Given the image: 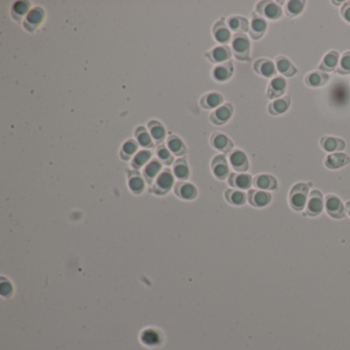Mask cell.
Returning <instances> with one entry per match:
<instances>
[{"label":"cell","mask_w":350,"mask_h":350,"mask_svg":"<svg viewBox=\"0 0 350 350\" xmlns=\"http://www.w3.org/2000/svg\"><path fill=\"white\" fill-rule=\"evenodd\" d=\"M341 15L346 22L350 23V1H347L344 3V5H342Z\"/></svg>","instance_id":"f6af8a7d"},{"label":"cell","mask_w":350,"mask_h":350,"mask_svg":"<svg viewBox=\"0 0 350 350\" xmlns=\"http://www.w3.org/2000/svg\"><path fill=\"white\" fill-rule=\"evenodd\" d=\"M267 30V22L257 13H253V20L249 30L250 35L254 40H259L263 37Z\"/></svg>","instance_id":"9c48e42d"},{"label":"cell","mask_w":350,"mask_h":350,"mask_svg":"<svg viewBox=\"0 0 350 350\" xmlns=\"http://www.w3.org/2000/svg\"><path fill=\"white\" fill-rule=\"evenodd\" d=\"M208 58L213 63H226L231 58V51L228 46H217L208 54Z\"/></svg>","instance_id":"7402d4cb"},{"label":"cell","mask_w":350,"mask_h":350,"mask_svg":"<svg viewBox=\"0 0 350 350\" xmlns=\"http://www.w3.org/2000/svg\"><path fill=\"white\" fill-rule=\"evenodd\" d=\"M309 196V186L305 183H297L290 191L289 201L291 208L296 212L303 211L306 208Z\"/></svg>","instance_id":"6da1fadb"},{"label":"cell","mask_w":350,"mask_h":350,"mask_svg":"<svg viewBox=\"0 0 350 350\" xmlns=\"http://www.w3.org/2000/svg\"><path fill=\"white\" fill-rule=\"evenodd\" d=\"M148 126H149L151 137L154 139V141L156 143H162L166 137V131L164 129V126L159 122L154 120L150 121Z\"/></svg>","instance_id":"1f68e13d"},{"label":"cell","mask_w":350,"mask_h":350,"mask_svg":"<svg viewBox=\"0 0 350 350\" xmlns=\"http://www.w3.org/2000/svg\"><path fill=\"white\" fill-rule=\"evenodd\" d=\"M350 163V158L345 153H332L325 159V166L330 170H337Z\"/></svg>","instance_id":"4fadbf2b"},{"label":"cell","mask_w":350,"mask_h":350,"mask_svg":"<svg viewBox=\"0 0 350 350\" xmlns=\"http://www.w3.org/2000/svg\"><path fill=\"white\" fill-rule=\"evenodd\" d=\"M276 70L285 77H292L296 74L297 69L293 65V63L285 57H277L275 60Z\"/></svg>","instance_id":"44dd1931"},{"label":"cell","mask_w":350,"mask_h":350,"mask_svg":"<svg viewBox=\"0 0 350 350\" xmlns=\"http://www.w3.org/2000/svg\"><path fill=\"white\" fill-rule=\"evenodd\" d=\"M174 184V177L171 171L166 170L159 175L156 183H155V191H157L158 193H167L168 191L173 187Z\"/></svg>","instance_id":"e0dca14e"},{"label":"cell","mask_w":350,"mask_h":350,"mask_svg":"<svg viewBox=\"0 0 350 350\" xmlns=\"http://www.w3.org/2000/svg\"><path fill=\"white\" fill-rule=\"evenodd\" d=\"M228 182L231 186L241 190L250 189L254 183L251 175L248 174H231Z\"/></svg>","instance_id":"ac0fdd59"},{"label":"cell","mask_w":350,"mask_h":350,"mask_svg":"<svg viewBox=\"0 0 350 350\" xmlns=\"http://www.w3.org/2000/svg\"><path fill=\"white\" fill-rule=\"evenodd\" d=\"M233 74V65L230 61L218 65L213 72V76L218 82H226Z\"/></svg>","instance_id":"603a6c76"},{"label":"cell","mask_w":350,"mask_h":350,"mask_svg":"<svg viewBox=\"0 0 350 350\" xmlns=\"http://www.w3.org/2000/svg\"><path fill=\"white\" fill-rule=\"evenodd\" d=\"M232 50L235 58L240 61H247L250 58L251 42L244 33L235 34L232 40Z\"/></svg>","instance_id":"7a4b0ae2"},{"label":"cell","mask_w":350,"mask_h":350,"mask_svg":"<svg viewBox=\"0 0 350 350\" xmlns=\"http://www.w3.org/2000/svg\"><path fill=\"white\" fill-rule=\"evenodd\" d=\"M168 146L173 153H175L176 155H179V156L185 154L187 151L183 141L181 139H179L177 136H172L169 139Z\"/></svg>","instance_id":"d6a6232c"},{"label":"cell","mask_w":350,"mask_h":350,"mask_svg":"<svg viewBox=\"0 0 350 350\" xmlns=\"http://www.w3.org/2000/svg\"><path fill=\"white\" fill-rule=\"evenodd\" d=\"M305 6V1L303 0H292L285 5L284 11L289 18H295L303 11Z\"/></svg>","instance_id":"f546056e"},{"label":"cell","mask_w":350,"mask_h":350,"mask_svg":"<svg viewBox=\"0 0 350 350\" xmlns=\"http://www.w3.org/2000/svg\"><path fill=\"white\" fill-rule=\"evenodd\" d=\"M44 18V13L41 8H34L27 14L26 18V27H28L30 30L34 29L36 26H38Z\"/></svg>","instance_id":"4316f807"},{"label":"cell","mask_w":350,"mask_h":350,"mask_svg":"<svg viewBox=\"0 0 350 350\" xmlns=\"http://www.w3.org/2000/svg\"><path fill=\"white\" fill-rule=\"evenodd\" d=\"M141 340L147 346H155L161 343L162 337L157 331L153 329H148L142 333Z\"/></svg>","instance_id":"4dcf8cb0"},{"label":"cell","mask_w":350,"mask_h":350,"mask_svg":"<svg viewBox=\"0 0 350 350\" xmlns=\"http://www.w3.org/2000/svg\"><path fill=\"white\" fill-rule=\"evenodd\" d=\"M321 146L327 152H341L345 149V142L340 138L325 136L321 139Z\"/></svg>","instance_id":"7c38bea8"},{"label":"cell","mask_w":350,"mask_h":350,"mask_svg":"<svg viewBox=\"0 0 350 350\" xmlns=\"http://www.w3.org/2000/svg\"><path fill=\"white\" fill-rule=\"evenodd\" d=\"M337 72L341 75H347L350 73V52H346L341 57Z\"/></svg>","instance_id":"f35d334b"},{"label":"cell","mask_w":350,"mask_h":350,"mask_svg":"<svg viewBox=\"0 0 350 350\" xmlns=\"http://www.w3.org/2000/svg\"><path fill=\"white\" fill-rule=\"evenodd\" d=\"M227 24L229 28L234 31V32H241V33H245V32L250 30V24L249 21L246 18L238 17V15H234L228 19Z\"/></svg>","instance_id":"484cf974"},{"label":"cell","mask_w":350,"mask_h":350,"mask_svg":"<svg viewBox=\"0 0 350 350\" xmlns=\"http://www.w3.org/2000/svg\"><path fill=\"white\" fill-rule=\"evenodd\" d=\"M254 70L257 74L265 78H271L275 76L277 72L275 64L268 59L257 60L254 64Z\"/></svg>","instance_id":"ba28073f"},{"label":"cell","mask_w":350,"mask_h":350,"mask_svg":"<svg viewBox=\"0 0 350 350\" xmlns=\"http://www.w3.org/2000/svg\"><path fill=\"white\" fill-rule=\"evenodd\" d=\"M214 35L218 42L220 43H228L231 38L230 31L227 28L224 22H218L214 26Z\"/></svg>","instance_id":"d4e9b609"},{"label":"cell","mask_w":350,"mask_h":350,"mask_svg":"<svg viewBox=\"0 0 350 350\" xmlns=\"http://www.w3.org/2000/svg\"><path fill=\"white\" fill-rule=\"evenodd\" d=\"M157 156L158 158L161 159L162 162H164L166 165L170 166L173 164L174 162V158L171 154V152L165 147V146H161V147H158L157 149Z\"/></svg>","instance_id":"ab89813d"},{"label":"cell","mask_w":350,"mask_h":350,"mask_svg":"<svg viewBox=\"0 0 350 350\" xmlns=\"http://www.w3.org/2000/svg\"><path fill=\"white\" fill-rule=\"evenodd\" d=\"M325 209L328 215L334 219H343L345 217V208L341 199L334 194L326 196Z\"/></svg>","instance_id":"5b68a950"},{"label":"cell","mask_w":350,"mask_h":350,"mask_svg":"<svg viewBox=\"0 0 350 350\" xmlns=\"http://www.w3.org/2000/svg\"><path fill=\"white\" fill-rule=\"evenodd\" d=\"M161 170H162V164L159 163L158 161H156L155 159V161L150 162L144 171V175H145L146 179L149 182L152 181L156 177V175L161 172Z\"/></svg>","instance_id":"d590c367"},{"label":"cell","mask_w":350,"mask_h":350,"mask_svg":"<svg viewBox=\"0 0 350 350\" xmlns=\"http://www.w3.org/2000/svg\"><path fill=\"white\" fill-rule=\"evenodd\" d=\"M286 89V82L285 79L281 76H275L271 82H270L267 88V98L272 99H279V97L283 95Z\"/></svg>","instance_id":"52a82bcc"},{"label":"cell","mask_w":350,"mask_h":350,"mask_svg":"<svg viewBox=\"0 0 350 350\" xmlns=\"http://www.w3.org/2000/svg\"><path fill=\"white\" fill-rule=\"evenodd\" d=\"M271 194L267 191L252 189L248 193V200L255 208H265L271 201Z\"/></svg>","instance_id":"8992f818"},{"label":"cell","mask_w":350,"mask_h":350,"mask_svg":"<svg viewBox=\"0 0 350 350\" xmlns=\"http://www.w3.org/2000/svg\"><path fill=\"white\" fill-rule=\"evenodd\" d=\"M180 187L179 190V195L184 198V199H193L196 197L197 195V190L196 188L192 185V184H182V185H178Z\"/></svg>","instance_id":"836d02e7"},{"label":"cell","mask_w":350,"mask_h":350,"mask_svg":"<svg viewBox=\"0 0 350 350\" xmlns=\"http://www.w3.org/2000/svg\"><path fill=\"white\" fill-rule=\"evenodd\" d=\"M136 136L138 139L139 144L143 147H152V139L148 132L146 131L145 127H138V130L136 131Z\"/></svg>","instance_id":"e575fe53"},{"label":"cell","mask_w":350,"mask_h":350,"mask_svg":"<svg viewBox=\"0 0 350 350\" xmlns=\"http://www.w3.org/2000/svg\"><path fill=\"white\" fill-rule=\"evenodd\" d=\"M201 106L205 109H213L220 106L223 103V97L221 93L211 92L205 94L200 101Z\"/></svg>","instance_id":"f1b7e54d"},{"label":"cell","mask_w":350,"mask_h":350,"mask_svg":"<svg viewBox=\"0 0 350 350\" xmlns=\"http://www.w3.org/2000/svg\"><path fill=\"white\" fill-rule=\"evenodd\" d=\"M339 53L336 51H331L329 52L325 58L323 59L321 65H320V69L323 72H331L334 71L337 68V65L339 63Z\"/></svg>","instance_id":"cb8c5ba5"},{"label":"cell","mask_w":350,"mask_h":350,"mask_svg":"<svg viewBox=\"0 0 350 350\" xmlns=\"http://www.w3.org/2000/svg\"><path fill=\"white\" fill-rule=\"evenodd\" d=\"M345 210H346L348 216L350 217V200L346 202V204H345Z\"/></svg>","instance_id":"bcb514c9"},{"label":"cell","mask_w":350,"mask_h":350,"mask_svg":"<svg viewBox=\"0 0 350 350\" xmlns=\"http://www.w3.org/2000/svg\"><path fill=\"white\" fill-rule=\"evenodd\" d=\"M175 176L179 179H187L189 177V169L184 159H180L174 167Z\"/></svg>","instance_id":"8d00e7d4"},{"label":"cell","mask_w":350,"mask_h":350,"mask_svg":"<svg viewBox=\"0 0 350 350\" xmlns=\"http://www.w3.org/2000/svg\"><path fill=\"white\" fill-rule=\"evenodd\" d=\"M329 75L323 71H313L305 76V84L309 88H321L328 84Z\"/></svg>","instance_id":"d6986e66"},{"label":"cell","mask_w":350,"mask_h":350,"mask_svg":"<svg viewBox=\"0 0 350 350\" xmlns=\"http://www.w3.org/2000/svg\"><path fill=\"white\" fill-rule=\"evenodd\" d=\"M130 188L135 193H141L143 189H144V181L142 180V178L140 177H133L130 180Z\"/></svg>","instance_id":"b9f144b4"},{"label":"cell","mask_w":350,"mask_h":350,"mask_svg":"<svg viewBox=\"0 0 350 350\" xmlns=\"http://www.w3.org/2000/svg\"><path fill=\"white\" fill-rule=\"evenodd\" d=\"M151 158V152L147 150L140 151L133 159V167L135 169H140L144 166Z\"/></svg>","instance_id":"74e56055"},{"label":"cell","mask_w":350,"mask_h":350,"mask_svg":"<svg viewBox=\"0 0 350 350\" xmlns=\"http://www.w3.org/2000/svg\"><path fill=\"white\" fill-rule=\"evenodd\" d=\"M212 169L215 176L220 180H225L229 176V167L224 155H218L214 158Z\"/></svg>","instance_id":"8fae6325"},{"label":"cell","mask_w":350,"mask_h":350,"mask_svg":"<svg viewBox=\"0 0 350 350\" xmlns=\"http://www.w3.org/2000/svg\"><path fill=\"white\" fill-rule=\"evenodd\" d=\"M12 10L14 13H17L19 15H24L29 10V4H28V2H25V1H18V2L14 3Z\"/></svg>","instance_id":"7bdbcfd3"},{"label":"cell","mask_w":350,"mask_h":350,"mask_svg":"<svg viewBox=\"0 0 350 350\" xmlns=\"http://www.w3.org/2000/svg\"><path fill=\"white\" fill-rule=\"evenodd\" d=\"M254 185L257 188H259V190H263V191H271V190L277 189L276 179L273 176H271V175H267V174L258 175V176L255 177Z\"/></svg>","instance_id":"5bb4252c"},{"label":"cell","mask_w":350,"mask_h":350,"mask_svg":"<svg viewBox=\"0 0 350 350\" xmlns=\"http://www.w3.org/2000/svg\"><path fill=\"white\" fill-rule=\"evenodd\" d=\"M225 197L227 201L233 205H244L247 201V194L241 190L229 189L225 192Z\"/></svg>","instance_id":"83f0119b"},{"label":"cell","mask_w":350,"mask_h":350,"mask_svg":"<svg viewBox=\"0 0 350 350\" xmlns=\"http://www.w3.org/2000/svg\"><path fill=\"white\" fill-rule=\"evenodd\" d=\"M256 11L260 17H264L268 20H278L282 15L281 6L270 0L260 1L256 6Z\"/></svg>","instance_id":"3957f363"},{"label":"cell","mask_w":350,"mask_h":350,"mask_svg":"<svg viewBox=\"0 0 350 350\" xmlns=\"http://www.w3.org/2000/svg\"><path fill=\"white\" fill-rule=\"evenodd\" d=\"M211 143L213 147H215L217 150L228 153L232 150L233 148V143L232 141L225 135L223 134H214L211 139Z\"/></svg>","instance_id":"ffe728a7"},{"label":"cell","mask_w":350,"mask_h":350,"mask_svg":"<svg viewBox=\"0 0 350 350\" xmlns=\"http://www.w3.org/2000/svg\"><path fill=\"white\" fill-rule=\"evenodd\" d=\"M232 114H233V107L231 104L227 103L220 106L215 112L212 113L211 120L213 123L217 125H222V124H225L231 118Z\"/></svg>","instance_id":"30bf717a"},{"label":"cell","mask_w":350,"mask_h":350,"mask_svg":"<svg viewBox=\"0 0 350 350\" xmlns=\"http://www.w3.org/2000/svg\"><path fill=\"white\" fill-rule=\"evenodd\" d=\"M12 292V286L8 281H1V284H0V293H1L2 296L7 297L11 294Z\"/></svg>","instance_id":"ee69618b"},{"label":"cell","mask_w":350,"mask_h":350,"mask_svg":"<svg viewBox=\"0 0 350 350\" xmlns=\"http://www.w3.org/2000/svg\"><path fill=\"white\" fill-rule=\"evenodd\" d=\"M138 150V145L134 140H130L124 143L122 147V153L126 155L125 159H129L132 155H134Z\"/></svg>","instance_id":"60d3db41"},{"label":"cell","mask_w":350,"mask_h":350,"mask_svg":"<svg viewBox=\"0 0 350 350\" xmlns=\"http://www.w3.org/2000/svg\"><path fill=\"white\" fill-rule=\"evenodd\" d=\"M325 206L324 196L320 190H312L309 193L307 203H306V212L305 216L316 217L321 215Z\"/></svg>","instance_id":"277c9868"},{"label":"cell","mask_w":350,"mask_h":350,"mask_svg":"<svg viewBox=\"0 0 350 350\" xmlns=\"http://www.w3.org/2000/svg\"><path fill=\"white\" fill-rule=\"evenodd\" d=\"M230 164L237 172H247L249 170V159L242 150H235L230 154Z\"/></svg>","instance_id":"9a60e30c"},{"label":"cell","mask_w":350,"mask_h":350,"mask_svg":"<svg viewBox=\"0 0 350 350\" xmlns=\"http://www.w3.org/2000/svg\"><path fill=\"white\" fill-rule=\"evenodd\" d=\"M290 106H291L290 95H283V97L276 99L269 104L268 112L274 116L280 115L284 113L285 111H288Z\"/></svg>","instance_id":"2e32d148"}]
</instances>
